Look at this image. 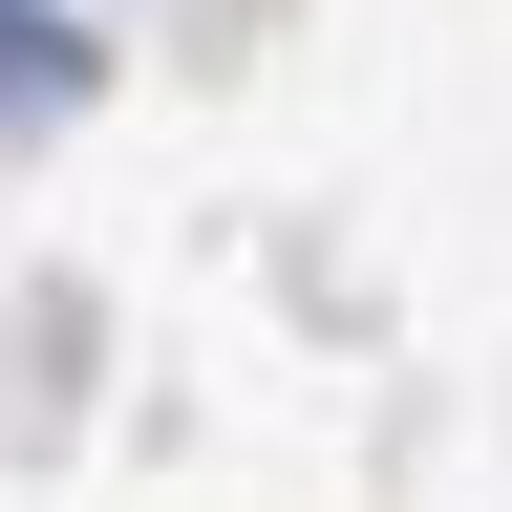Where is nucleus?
Here are the masks:
<instances>
[{
	"mask_svg": "<svg viewBox=\"0 0 512 512\" xmlns=\"http://www.w3.org/2000/svg\"><path fill=\"white\" fill-rule=\"evenodd\" d=\"M86 107V22L64 0H0V128H64Z\"/></svg>",
	"mask_w": 512,
	"mask_h": 512,
	"instance_id": "nucleus-1",
	"label": "nucleus"
}]
</instances>
